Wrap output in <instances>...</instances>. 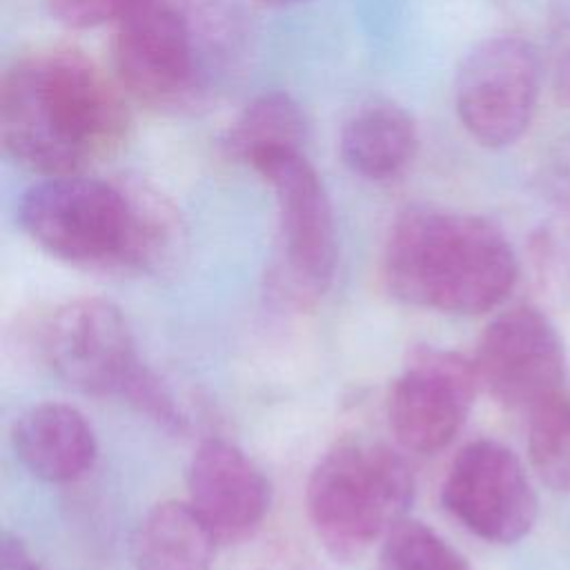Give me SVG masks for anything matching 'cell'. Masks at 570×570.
Instances as JSON below:
<instances>
[{
	"label": "cell",
	"instance_id": "cell-11",
	"mask_svg": "<svg viewBox=\"0 0 570 570\" xmlns=\"http://www.w3.org/2000/svg\"><path fill=\"white\" fill-rule=\"evenodd\" d=\"M479 376L459 352L416 347L387 399V421L401 448L416 454L443 450L463 428L474 403Z\"/></svg>",
	"mask_w": 570,
	"mask_h": 570
},
{
	"label": "cell",
	"instance_id": "cell-13",
	"mask_svg": "<svg viewBox=\"0 0 570 570\" xmlns=\"http://www.w3.org/2000/svg\"><path fill=\"white\" fill-rule=\"evenodd\" d=\"M11 443L18 461L38 479L76 481L96 461L98 443L91 425L71 405L40 403L13 423Z\"/></svg>",
	"mask_w": 570,
	"mask_h": 570
},
{
	"label": "cell",
	"instance_id": "cell-3",
	"mask_svg": "<svg viewBox=\"0 0 570 570\" xmlns=\"http://www.w3.org/2000/svg\"><path fill=\"white\" fill-rule=\"evenodd\" d=\"M18 223L51 256L98 269L149 267L169 243V216L156 200L78 174L31 185Z\"/></svg>",
	"mask_w": 570,
	"mask_h": 570
},
{
	"label": "cell",
	"instance_id": "cell-6",
	"mask_svg": "<svg viewBox=\"0 0 570 570\" xmlns=\"http://www.w3.org/2000/svg\"><path fill=\"white\" fill-rule=\"evenodd\" d=\"M252 169L272 185L278 207L281 256L274 285L292 303H312L327 289L336 267V229L327 191L301 149L267 154Z\"/></svg>",
	"mask_w": 570,
	"mask_h": 570
},
{
	"label": "cell",
	"instance_id": "cell-16",
	"mask_svg": "<svg viewBox=\"0 0 570 570\" xmlns=\"http://www.w3.org/2000/svg\"><path fill=\"white\" fill-rule=\"evenodd\" d=\"M307 138V122L298 102L283 91H267L252 100L229 127L225 149L232 158L254 165L258 158L301 149Z\"/></svg>",
	"mask_w": 570,
	"mask_h": 570
},
{
	"label": "cell",
	"instance_id": "cell-7",
	"mask_svg": "<svg viewBox=\"0 0 570 570\" xmlns=\"http://www.w3.org/2000/svg\"><path fill=\"white\" fill-rule=\"evenodd\" d=\"M541 89V58L517 36H492L461 60L454 105L461 125L485 147L517 142L528 129Z\"/></svg>",
	"mask_w": 570,
	"mask_h": 570
},
{
	"label": "cell",
	"instance_id": "cell-15",
	"mask_svg": "<svg viewBox=\"0 0 570 570\" xmlns=\"http://www.w3.org/2000/svg\"><path fill=\"white\" fill-rule=\"evenodd\" d=\"M416 147L419 134L412 116L392 102L356 109L338 138L343 163L367 180L399 176L412 163Z\"/></svg>",
	"mask_w": 570,
	"mask_h": 570
},
{
	"label": "cell",
	"instance_id": "cell-8",
	"mask_svg": "<svg viewBox=\"0 0 570 570\" xmlns=\"http://www.w3.org/2000/svg\"><path fill=\"white\" fill-rule=\"evenodd\" d=\"M42 352L56 376L85 394L127 399L147 370L127 318L105 298H78L58 307L45 325Z\"/></svg>",
	"mask_w": 570,
	"mask_h": 570
},
{
	"label": "cell",
	"instance_id": "cell-12",
	"mask_svg": "<svg viewBox=\"0 0 570 570\" xmlns=\"http://www.w3.org/2000/svg\"><path fill=\"white\" fill-rule=\"evenodd\" d=\"M189 503L218 541L247 537L265 517L269 483L258 465L223 439L203 441L187 468Z\"/></svg>",
	"mask_w": 570,
	"mask_h": 570
},
{
	"label": "cell",
	"instance_id": "cell-9",
	"mask_svg": "<svg viewBox=\"0 0 570 570\" xmlns=\"http://www.w3.org/2000/svg\"><path fill=\"white\" fill-rule=\"evenodd\" d=\"M441 501L459 523L490 543L523 539L539 512L523 463L510 448L490 439L472 441L454 456Z\"/></svg>",
	"mask_w": 570,
	"mask_h": 570
},
{
	"label": "cell",
	"instance_id": "cell-21",
	"mask_svg": "<svg viewBox=\"0 0 570 570\" xmlns=\"http://www.w3.org/2000/svg\"><path fill=\"white\" fill-rule=\"evenodd\" d=\"M546 185L557 207V223L570 225V136L552 149L546 165Z\"/></svg>",
	"mask_w": 570,
	"mask_h": 570
},
{
	"label": "cell",
	"instance_id": "cell-2",
	"mask_svg": "<svg viewBox=\"0 0 570 570\" xmlns=\"http://www.w3.org/2000/svg\"><path fill=\"white\" fill-rule=\"evenodd\" d=\"M383 274L390 292L407 305L481 314L512 292L519 263L494 223L416 205L392 223Z\"/></svg>",
	"mask_w": 570,
	"mask_h": 570
},
{
	"label": "cell",
	"instance_id": "cell-4",
	"mask_svg": "<svg viewBox=\"0 0 570 570\" xmlns=\"http://www.w3.org/2000/svg\"><path fill=\"white\" fill-rule=\"evenodd\" d=\"M414 479L390 445L347 436L336 441L307 479V514L327 552L358 559L405 519Z\"/></svg>",
	"mask_w": 570,
	"mask_h": 570
},
{
	"label": "cell",
	"instance_id": "cell-10",
	"mask_svg": "<svg viewBox=\"0 0 570 570\" xmlns=\"http://www.w3.org/2000/svg\"><path fill=\"white\" fill-rule=\"evenodd\" d=\"M479 385L501 405L530 412L563 390L566 350L552 321L532 305H514L483 330L472 358Z\"/></svg>",
	"mask_w": 570,
	"mask_h": 570
},
{
	"label": "cell",
	"instance_id": "cell-20",
	"mask_svg": "<svg viewBox=\"0 0 570 570\" xmlns=\"http://www.w3.org/2000/svg\"><path fill=\"white\" fill-rule=\"evenodd\" d=\"M147 0H49L51 13L67 27L87 29L118 22Z\"/></svg>",
	"mask_w": 570,
	"mask_h": 570
},
{
	"label": "cell",
	"instance_id": "cell-23",
	"mask_svg": "<svg viewBox=\"0 0 570 570\" xmlns=\"http://www.w3.org/2000/svg\"><path fill=\"white\" fill-rule=\"evenodd\" d=\"M261 4L265 7H287V4H296V2H303V0H258Z\"/></svg>",
	"mask_w": 570,
	"mask_h": 570
},
{
	"label": "cell",
	"instance_id": "cell-19",
	"mask_svg": "<svg viewBox=\"0 0 570 570\" xmlns=\"http://www.w3.org/2000/svg\"><path fill=\"white\" fill-rule=\"evenodd\" d=\"M548 51L557 100L570 107V0H552L550 4Z\"/></svg>",
	"mask_w": 570,
	"mask_h": 570
},
{
	"label": "cell",
	"instance_id": "cell-17",
	"mask_svg": "<svg viewBox=\"0 0 570 570\" xmlns=\"http://www.w3.org/2000/svg\"><path fill=\"white\" fill-rule=\"evenodd\" d=\"M528 456L548 488L570 492V394L566 390L528 412Z\"/></svg>",
	"mask_w": 570,
	"mask_h": 570
},
{
	"label": "cell",
	"instance_id": "cell-18",
	"mask_svg": "<svg viewBox=\"0 0 570 570\" xmlns=\"http://www.w3.org/2000/svg\"><path fill=\"white\" fill-rule=\"evenodd\" d=\"M376 570H472L439 532L416 519H401L383 537Z\"/></svg>",
	"mask_w": 570,
	"mask_h": 570
},
{
	"label": "cell",
	"instance_id": "cell-14",
	"mask_svg": "<svg viewBox=\"0 0 570 570\" xmlns=\"http://www.w3.org/2000/svg\"><path fill=\"white\" fill-rule=\"evenodd\" d=\"M218 537L189 501H163L138 523L131 539L136 570H209Z\"/></svg>",
	"mask_w": 570,
	"mask_h": 570
},
{
	"label": "cell",
	"instance_id": "cell-1",
	"mask_svg": "<svg viewBox=\"0 0 570 570\" xmlns=\"http://www.w3.org/2000/svg\"><path fill=\"white\" fill-rule=\"evenodd\" d=\"M127 122L118 89L80 51H40L2 76V147L42 176L78 174L111 154Z\"/></svg>",
	"mask_w": 570,
	"mask_h": 570
},
{
	"label": "cell",
	"instance_id": "cell-5",
	"mask_svg": "<svg viewBox=\"0 0 570 570\" xmlns=\"http://www.w3.org/2000/svg\"><path fill=\"white\" fill-rule=\"evenodd\" d=\"M111 58L118 85L154 109L196 102L212 73L183 0H147L116 22Z\"/></svg>",
	"mask_w": 570,
	"mask_h": 570
},
{
	"label": "cell",
	"instance_id": "cell-22",
	"mask_svg": "<svg viewBox=\"0 0 570 570\" xmlns=\"http://www.w3.org/2000/svg\"><path fill=\"white\" fill-rule=\"evenodd\" d=\"M0 570H40L29 548L13 534L2 532L0 537Z\"/></svg>",
	"mask_w": 570,
	"mask_h": 570
}]
</instances>
